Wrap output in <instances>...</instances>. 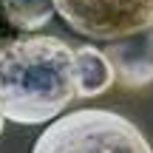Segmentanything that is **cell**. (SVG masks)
Returning a JSON list of instances; mask_svg holds the SVG:
<instances>
[{
	"mask_svg": "<svg viewBox=\"0 0 153 153\" xmlns=\"http://www.w3.org/2000/svg\"><path fill=\"white\" fill-rule=\"evenodd\" d=\"M31 153H153V148L122 114L82 108L54 119Z\"/></svg>",
	"mask_w": 153,
	"mask_h": 153,
	"instance_id": "7a4b0ae2",
	"label": "cell"
},
{
	"mask_svg": "<svg viewBox=\"0 0 153 153\" xmlns=\"http://www.w3.org/2000/svg\"><path fill=\"white\" fill-rule=\"evenodd\" d=\"M54 6L68 28L102 43L153 28V0H54Z\"/></svg>",
	"mask_w": 153,
	"mask_h": 153,
	"instance_id": "3957f363",
	"label": "cell"
},
{
	"mask_svg": "<svg viewBox=\"0 0 153 153\" xmlns=\"http://www.w3.org/2000/svg\"><path fill=\"white\" fill-rule=\"evenodd\" d=\"M3 125H6V116L0 114V133H3Z\"/></svg>",
	"mask_w": 153,
	"mask_h": 153,
	"instance_id": "52a82bcc",
	"label": "cell"
},
{
	"mask_svg": "<svg viewBox=\"0 0 153 153\" xmlns=\"http://www.w3.org/2000/svg\"><path fill=\"white\" fill-rule=\"evenodd\" d=\"M105 54L114 62L116 76L128 88H142L153 82V28L136 34V37L108 43Z\"/></svg>",
	"mask_w": 153,
	"mask_h": 153,
	"instance_id": "277c9868",
	"label": "cell"
},
{
	"mask_svg": "<svg viewBox=\"0 0 153 153\" xmlns=\"http://www.w3.org/2000/svg\"><path fill=\"white\" fill-rule=\"evenodd\" d=\"M0 3L6 20L23 31H37L57 14L54 0H0Z\"/></svg>",
	"mask_w": 153,
	"mask_h": 153,
	"instance_id": "8992f818",
	"label": "cell"
},
{
	"mask_svg": "<svg viewBox=\"0 0 153 153\" xmlns=\"http://www.w3.org/2000/svg\"><path fill=\"white\" fill-rule=\"evenodd\" d=\"M76 97V48L65 40L31 34L0 43V114L9 122H54Z\"/></svg>",
	"mask_w": 153,
	"mask_h": 153,
	"instance_id": "6da1fadb",
	"label": "cell"
},
{
	"mask_svg": "<svg viewBox=\"0 0 153 153\" xmlns=\"http://www.w3.org/2000/svg\"><path fill=\"white\" fill-rule=\"evenodd\" d=\"M114 76H116V68L105 51L94 48V45L76 48V91H79V99H94L99 94H105L114 82Z\"/></svg>",
	"mask_w": 153,
	"mask_h": 153,
	"instance_id": "5b68a950",
	"label": "cell"
}]
</instances>
